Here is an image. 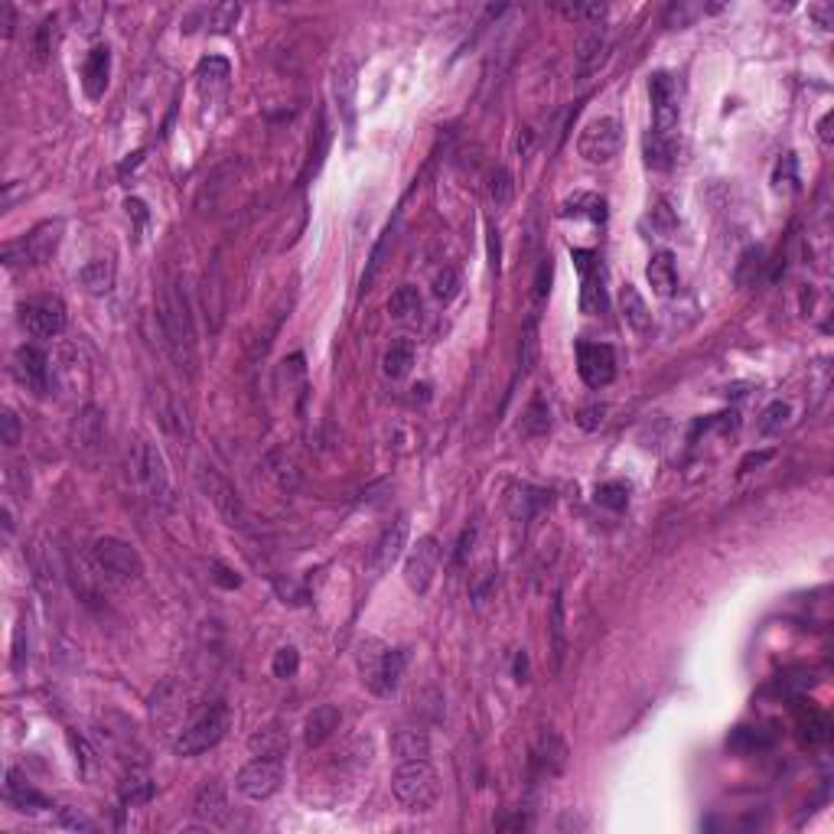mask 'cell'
<instances>
[{"instance_id": "64", "label": "cell", "mask_w": 834, "mask_h": 834, "mask_svg": "<svg viewBox=\"0 0 834 834\" xmlns=\"http://www.w3.org/2000/svg\"><path fill=\"white\" fill-rule=\"evenodd\" d=\"M489 258H493V267L499 271V232H489Z\"/></svg>"}, {"instance_id": "37", "label": "cell", "mask_w": 834, "mask_h": 834, "mask_svg": "<svg viewBox=\"0 0 834 834\" xmlns=\"http://www.w3.org/2000/svg\"><path fill=\"white\" fill-rule=\"evenodd\" d=\"M336 98H339V108L346 111V127H352V95H356V66L349 59L336 66Z\"/></svg>"}, {"instance_id": "61", "label": "cell", "mask_w": 834, "mask_h": 834, "mask_svg": "<svg viewBox=\"0 0 834 834\" xmlns=\"http://www.w3.org/2000/svg\"><path fill=\"white\" fill-rule=\"evenodd\" d=\"M831 121H834L831 111H828V115L818 121V141L825 144V147H831Z\"/></svg>"}, {"instance_id": "55", "label": "cell", "mask_w": 834, "mask_h": 834, "mask_svg": "<svg viewBox=\"0 0 834 834\" xmlns=\"http://www.w3.org/2000/svg\"><path fill=\"white\" fill-rule=\"evenodd\" d=\"M603 414H607V408H600V404H590V408H584L580 414H577V424L584 427V431H597V427L603 424Z\"/></svg>"}, {"instance_id": "1", "label": "cell", "mask_w": 834, "mask_h": 834, "mask_svg": "<svg viewBox=\"0 0 834 834\" xmlns=\"http://www.w3.org/2000/svg\"><path fill=\"white\" fill-rule=\"evenodd\" d=\"M652 95V131L645 137V160L649 167H668L675 157L678 121H681V92L678 79L668 72H655L649 82Z\"/></svg>"}, {"instance_id": "29", "label": "cell", "mask_w": 834, "mask_h": 834, "mask_svg": "<svg viewBox=\"0 0 834 834\" xmlns=\"http://www.w3.org/2000/svg\"><path fill=\"white\" fill-rule=\"evenodd\" d=\"M79 284L85 287L88 293L101 297V293H111L115 287V261L111 258H95L79 271Z\"/></svg>"}, {"instance_id": "28", "label": "cell", "mask_w": 834, "mask_h": 834, "mask_svg": "<svg viewBox=\"0 0 834 834\" xmlns=\"http://www.w3.org/2000/svg\"><path fill=\"white\" fill-rule=\"evenodd\" d=\"M619 310H623V320L633 326L635 333L645 336L652 329V313L645 307L643 293L635 291L633 284H623V291H619Z\"/></svg>"}, {"instance_id": "10", "label": "cell", "mask_w": 834, "mask_h": 834, "mask_svg": "<svg viewBox=\"0 0 834 834\" xmlns=\"http://www.w3.org/2000/svg\"><path fill=\"white\" fill-rule=\"evenodd\" d=\"M20 323L36 339H52L66 329V303L59 297H33L20 307Z\"/></svg>"}, {"instance_id": "43", "label": "cell", "mask_w": 834, "mask_h": 834, "mask_svg": "<svg viewBox=\"0 0 834 834\" xmlns=\"http://www.w3.org/2000/svg\"><path fill=\"white\" fill-rule=\"evenodd\" d=\"M522 427H525V434H532V437L548 434V431H551V408L544 404V398H534L532 404H528Z\"/></svg>"}, {"instance_id": "9", "label": "cell", "mask_w": 834, "mask_h": 834, "mask_svg": "<svg viewBox=\"0 0 834 834\" xmlns=\"http://www.w3.org/2000/svg\"><path fill=\"white\" fill-rule=\"evenodd\" d=\"M281 783H284V763L277 756H255L251 763H245L238 779H235L238 792L251 802H261V799H267V795H274L277 789H281Z\"/></svg>"}, {"instance_id": "35", "label": "cell", "mask_w": 834, "mask_h": 834, "mask_svg": "<svg viewBox=\"0 0 834 834\" xmlns=\"http://www.w3.org/2000/svg\"><path fill=\"white\" fill-rule=\"evenodd\" d=\"M388 313H392L394 320H401V323L421 320V293L411 284L398 287V291L392 293V301H388Z\"/></svg>"}, {"instance_id": "14", "label": "cell", "mask_w": 834, "mask_h": 834, "mask_svg": "<svg viewBox=\"0 0 834 834\" xmlns=\"http://www.w3.org/2000/svg\"><path fill=\"white\" fill-rule=\"evenodd\" d=\"M69 440H72V447L79 450V457H85V459L98 457L101 443H105V414H101V408L85 404V408L72 417V424H69Z\"/></svg>"}, {"instance_id": "41", "label": "cell", "mask_w": 834, "mask_h": 834, "mask_svg": "<svg viewBox=\"0 0 834 834\" xmlns=\"http://www.w3.org/2000/svg\"><path fill=\"white\" fill-rule=\"evenodd\" d=\"M799 727H802V740L811 743V746H815V743H825L828 740V730H831L828 718L821 714V710H815V708H809V714H802Z\"/></svg>"}, {"instance_id": "56", "label": "cell", "mask_w": 834, "mask_h": 834, "mask_svg": "<svg viewBox=\"0 0 834 834\" xmlns=\"http://www.w3.org/2000/svg\"><path fill=\"white\" fill-rule=\"evenodd\" d=\"M206 293H222V287H218V281H208L206 277ZM212 313V329H216L218 323H222V307L212 301H206V317Z\"/></svg>"}, {"instance_id": "34", "label": "cell", "mask_w": 834, "mask_h": 834, "mask_svg": "<svg viewBox=\"0 0 834 834\" xmlns=\"http://www.w3.org/2000/svg\"><path fill=\"white\" fill-rule=\"evenodd\" d=\"M414 366V342L411 339H394L388 349H385V375L392 378H404Z\"/></svg>"}, {"instance_id": "5", "label": "cell", "mask_w": 834, "mask_h": 834, "mask_svg": "<svg viewBox=\"0 0 834 834\" xmlns=\"http://www.w3.org/2000/svg\"><path fill=\"white\" fill-rule=\"evenodd\" d=\"M228 724H232V714H228L226 704H212L180 730V737L173 740V750L180 756H199V753L212 750L226 737Z\"/></svg>"}, {"instance_id": "47", "label": "cell", "mask_w": 834, "mask_h": 834, "mask_svg": "<svg viewBox=\"0 0 834 834\" xmlns=\"http://www.w3.org/2000/svg\"><path fill=\"white\" fill-rule=\"evenodd\" d=\"M392 238H394V228L388 226L382 232V238H378V245L372 248V258H368V267H366V274H362V293L372 287V281H375V274H378V267H382V261H385V255H388V245H392Z\"/></svg>"}, {"instance_id": "60", "label": "cell", "mask_w": 834, "mask_h": 834, "mask_svg": "<svg viewBox=\"0 0 834 834\" xmlns=\"http://www.w3.org/2000/svg\"><path fill=\"white\" fill-rule=\"evenodd\" d=\"M473 538H476V528L469 525L467 532H463V538H459V548H457V561H467V554L473 551Z\"/></svg>"}, {"instance_id": "58", "label": "cell", "mask_w": 834, "mask_h": 834, "mask_svg": "<svg viewBox=\"0 0 834 834\" xmlns=\"http://www.w3.org/2000/svg\"><path fill=\"white\" fill-rule=\"evenodd\" d=\"M655 228H659L662 235H672V232H675V218H672L668 206H659V208H655Z\"/></svg>"}, {"instance_id": "44", "label": "cell", "mask_w": 834, "mask_h": 834, "mask_svg": "<svg viewBox=\"0 0 834 834\" xmlns=\"http://www.w3.org/2000/svg\"><path fill=\"white\" fill-rule=\"evenodd\" d=\"M593 499H597V505H603V509L619 512V509L629 505V486L626 483H603V486H597Z\"/></svg>"}, {"instance_id": "62", "label": "cell", "mask_w": 834, "mask_h": 834, "mask_svg": "<svg viewBox=\"0 0 834 834\" xmlns=\"http://www.w3.org/2000/svg\"><path fill=\"white\" fill-rule=\"evenodd\" d=\"M216 580H218V584H222V587H228V590H232V587H238V584H242V580H238V574H232V570H226V568H222V564H216Z\"/></svg>"}, {"instance_id": "17", "label": "cell", "mask_w": 834, "mask_h": 834, "mask_svg": "<svg viewBox=\"0 0 834 834\" xmlns=\"http://www.w3.org/2000/svg\"><path fill=\"white\" fill-rule=\"evenodd\" d=\"M574 264H577V271H580V277H584V297H580V307H584V313L597 317V313L607 310V293H603V274L593 267V251L574 248Z\"/></svg>"}, {"instance_id": "39", "label": "cell", "mask_w": 834, "mask_h": 834, "mask_svg": "<svg viewBox=\"0 0 834 834\" xmlns=\"http://www.w3.org/2000/svg\"><path fill=\"white\" fill-rule=\"evenodd\" d=\"M56 26H59L56 17H46L40 26H36V36H33V62L36 66H42V62L52 56V46H56Z\"/></svg>"}, {"instance_id": "4", "label": "cell", "mask_w": 834, "mask_h": 834, "mask_svg": "<svg viewBox=\"0 0 834 834\" xmlns=\"http://www.w3.org/2000/svg\"><path fill=\"white\" fill-rule=\"evenodd\" d=\"M392 792L398 799L401 809L408 811H427L434 809V802L440 799V779L437 769L427 759H404L392 779Z\"/></svg>"}, {"instance_id": "40", "label": "cell", "mask_w": 834, "mask_h": 834, "mask_svg": "<svg viewBox=\"0 0 834 834\" xmlns=\"http://www.w3.org/2000/svg\"><path fill=\"white\" fill-rule=\"evenodd\" d=\"M789 417H792V408L785 404V401H773L766 411H763V417H759V434L763 437H773V434H779L785 424H789Z\"/></svg>"}, {"instance_id": "51", "label": "cell", "mask_w": 834, "mask_h": 834, "mask_svg": "<svg viewBox=\"0 0 834 834\" xmlns=\"http://www.w3.org/2000/svg\"><path fill=\"white\" fill-rule=\"evenodd\" d=\"M773 183H776V190H795V183H799V176H795V157L792 153H785L783 160H779L776 167V176H773Z\"/></svg>"}, {"instance_id": "53", "label": "cell", "mask_w": 834, "mask_h": 834, "mask_svg": "<svg viewBox=\"0 0 834 834\" xmlns=\"http://www.w3.org/2000/svg\"><path fill=\"white\" fill-rule=\"evenodd\" d=\"M0 431H4V443H7V447H17L20 443V417L14 414L10 408L0 414Z\"/></svg>"}, {"instance_id": "15", "label": "cell", "mask_w": 834, "mask_h": 834, "mask_svg": "<svg viewBox=\"0 0 834 834\" xmlns=\"http://www.w3.org/2000/svg\"><path fill=\"white\" fill-rule=\"evenodd\" d=\"M14 375L23 388L33 394H42L50 388V356L40 346H20L14 352Z\"/></svg>"}, {"instance_id": "48", "label": "cell", "mask_w": 834, "mask_h": 834, "mask_svg": "<svg viewBox=\"0 0 834 834\" xmlns=\"http://www.w3.org/2000/svg\"><path fill=\"white\" fill-rule=\"evenodd\" d=\"M238 17H242V7H238V4H216V7L206 14V26H212L216 33H226V30H232V26L238 23Z\"/></svg>"}, {"instance_id": "24", "label": "cell", "mask_w": 834, "mask_h": 834, "mask_svg": "<svg viewBox=\"0 0 834 834\" xmlns=\"http://www.w3.org/2000/svg\"><path fill=\"white\" fill-rule=\"evenodd\" d=\"M339 724H342L339 708H333V704H320V708H313V714L307 718V724H303V743H307V746H320V743H326L336 730H339Z\"/></svg>"}, {"instance_id": "22", "label": "cell", "mask_w": 834, "mask_h": 834, "mask_svg": "<svg viewBox=\"0 0 834 834\" xmlns=\"http://www.w3.org/2000/svg\"><path fill=\"white\" fill-rule=\"evenodd\" d=\"M192 811H196V818H199L202 825H226V818H228L226 789L218 783H206L199 789V795H196Z\"/></svg>"}, {"instance_id": "36", "label": "cell", "mask_w": 834, "mask_h": 834, "mask_svg": "<svg viewBox=\"0 0 834 834\" xmlns=\"http://www.w3.org/2000/svg\"><path fill=\"white\" fill-rule=\"evenodd\" d=\"M385 652H388V645L378 643V639H366V643L359 645V672H362V681H366L368 688L375 684L378 672H382Z\"/></svg>"}, {"instance_id": "33", "label": "cell", "mask_w": 834, "mask_h": 834, "mask_svg": "<svg viewBox=\"0 0 834 834\" xmlns=\"http://www.w3.org/2000/svg\"><path fill=\"white\" fill-rule=\"evenodd\" d=\"M153 799V779L141 769H134L131 776H125L121 783V805L125 809H137V805H147Z\"/></svg>"}, {"instance_id": "45", "label": "cell", "mask_w": 834, "mask_h": 834, "mask_svg": "<svg viewBox=\"0 0 834 834\" xmlns=\"http://www.w3.org/2000/svg\"><path fill=\"white\" fill-rule=\"evenodd\" d=\"M534 362H538V313H532L522 326V372H532Z\"/></svg>"}, {"instance_id": "13", "label": "cell", "mask_w": 834, "mask_h": 834, "mask_svg": "<svg viewBox=\"0 0 834 834\" xmlns=\"http://www.w3.org/2000/svg\"><path fill=\"white\" fill-rule=\"evenodd\" d=\"M199 483L202 489H206V496L212 499V505H216L218 512H222V518H226L228 525H238L245 528L248 525V512H245L242 499H238V493H235V486L228 483L226 476L218 473V469L206 467L199 473Z\"/></svg>"}, {"instance_id": "8", "label": "cell", "mask_w": 834, "mask_h": 834, "mask_svg": "<svg viewBox=\"0 0 834 834\" xmlns=\"http://www.w3.org/2000/svg\"><path fill=\"white\" fill-rule=\"evenodd\" d=\"M623 151V125L616 117H593L577 137V153L590 163H609Z\"/></svg>"}, {"instance_id": "21", "label": "cell", "mask_w": 834, "mask_h": 834, "mask_svg": "<svg viewBox=\"0 0 834 834\" xmlns=\"http://www.w3.org/2000/svg\"><path fill=\"white\" fill-rule=\"evenodd\" d=\"M534 763H538L542 773H548V776H561V773L568 769V743L561 740L554 730H542L538 746H534Z\"/></svg>"}, {"instance_id": "16", "label": "cell", "mask_w": 834, "mask_h": 834, "mask_svg": "<svg viewBox=\"0 0 834 834\" xmlns=\"http://www.w3.org/2000/svg\"><path fill=\"white\" fill-rule=\"evenodd\" d=\"M404 544H408V518L401 515L385 528L382 538H378L375 548H372V574L378 577V574H385V570H392V564L401 558Z\"/></svg>"}, {"instance_id": "38", "label": "cell", "mask_w": 834, "mask_h": 834, "mask_svg": "<svg viewBox=\"0 0 834 834\" xmlns=\"http://www.w3.org/2000/svg\"><path fill=\"white\" fill-rule=\"evenodd\" d=\"M251 750L258 753V756H284L287 753V734L284 730H277V727H264V730H258V734L251 737Z\"/></svg>"}, {"instance_id": "20", "label": "cell", "mask_w": 834, "mask_h": 834, "mask_svg": "<svg viewBox=\"0 0 834 834\" xmlns=\"http://www.w3.org/2000/svg\"><path fill=\"white\" fill-rule=\"evenodd\" d=\"M7 802L17 811H30V815H36V811H42V809H52L50 799L36 792L33 785H30V779H26L20 769H7Z\"/></svg>"}, {"instance_id": "2", "label": "cell", "mask_w": 834, "mask_h": 834, "mask_svg": "<svg viewBox=\"0 0 834 834\" xmlns=\"http://www.w3.org/2000/svg\"><path fill=\"white\" fill-rule=\"evenodd\" d=\"M157 317H160V329H163V342H167L170 359L180 368H186V372H192V366H196V329H192L186 281L180 274L170 277V284L163 287Z\"/></svg>"}, {"instance_id": "46", "label": "cell", "mask_w": 834, "mask_h": 834, "mask_svg": "<svg viewBox=\"0 0 834 834\" xmlns=\"http://www.w3.org/2000/svg\"><path fill=\"white\" fill-rule=\"evenodd\" d=\"M558 10L574 23H600L607 17V4H561Z\"/></svg>"}, {"instance_id": "25", "label": "cell", "mask_w": 834, "mask_h": 834, "mask_svg": "<svg viewBox=\"0 0 834 834\" xmlns=\"http://www.w3.org/2000/svg\"><path fill=\"white\" fill-rule=\"evenodd\" d=\"M404 665H408V649H388L385 652L382 672H378L375 684H372L368 691L378 694V698L394 694L398 691V684H401V675H404Z\"/></svg>"}, {"instance_id": "52", "label": "cell", "mask_w": 834, "mask_h": 834, "mask_svg": "<svg viewBox=\"0 0 834 834\" xmlns=\"http://www.w3.org/2000/svg\"><path fill=\"white\" fill-rule=\"evenodd\" d=\"M551 274H554V264H551V258H544L538 264V274H534V303H544V297L551 293Z\"/></svg>"}, {"instance_id": "54", "label": "cell", "mask_w": 834, "mask_h": 834, "mask_svg": "<svg viewBox=\"0 0 834 834\" xmlns=\"http://www.w3.org/2000/svg\"><path fill=\"white\" fill-rule=\"evenodd\" d=\"M76 17H79V23L92 33L95 26H98V20L105 17V7H101V4H82V7H76Z\"/></svg>"}, {"instance_id": "19", "label": "cell", "mask_w": 834, "mask_h": 834, "mask_svg": "<svg viewBox=\"0 0 834 834\" xmlns=\"http://www.w3.org/2000/svg\"><path fill=\"white\" fill-rule=\"evenodd\" d=\"M544 505H548V493L538 489V486L512 483L509 493H505V509H509V515L515 518V522H528V518L538 515Z\"/></svg>"}, {"instance_id": "3", "label": "cell", "mask_w": 834, "mask_h": 834, "mask_svg": "<svg viewBox=\"0 0 834 834\" xmlns=\"http://www.w3.org/2000/svg\"><path fill=\"white\" fill-rule=\"evenodd\" d=\"M127 473L134 486L141 489L157 509H173V479H170L167 459L151 440H134L127 447Z\"/></svg>"}, {"instance_id": "23", "label": "cell", "mask_w": 834, "mask_h": 834, "mask_svg": "<svg viewBox=\"0 0 834 834\" xmlns=\"http://www.w3.org/2000/svg\"><path fill=\"white\" fill-rule=\"evenodd\" d=\"M108 76H111V50L108 46H95L85 59V72H82V85L88 98H101L105 88H108Z\"/></svg>"}, {"instance_id": "42", "label": "cell", "mask_w": 834, "mask_h": 834, "mask_svg": "<svg viewBox=\"0 0 834 834\" xmlns=\"http://www.w3.org/2000/svg\"><path fill=\"white\" fill-rule=\"evenodd\" d=\"M512 192H515L512 173L505 167H496L493 176H489V199H493V206L496 208H505L512 202Z\"/></svg>"}, {"instance_id": "12", "label": "cell", "mask_w": 834, "mask_h": 834, "mask_svg": "<svg viewBox=\"0 0 834 834\" xmlns=\"http://www.w3.org/2000/svg\"><path fill=\"white\" fill-rule=\"evenodd\" d=\"M577 372L590 388H603L616 378V356L607 342H577Z\"/></svg>"}, {"instance_id": "50", "label": "cell", "mask_w": 834, "mask_h": 834, "mask_svg": "<svg viewBox=\"0 0 834 834\" xmlns=\"http://www.w3.org/2000/svg\"><path fill=\"white\" fill-rule=\"evenodd\" d=\"M457 287H459V277H457V271L453 267H443L440 274L434 277V297L437 301H453V293H457Z\"/></svg>"}, {"instance_id": "11", "label": "cell", "mask_w": 834, "mask_h": 834, "mask_svg": "<svg viewBox=\"0 0 834 834\" xmlns=\"http://www.w3.org/2000/svg\"><path fill=\"white\" fill-rule=\"evenodd\" d=\"M437 568H440V542H437L434 534H424L411 548L408 561H404V580H408V587L414 593H427Z\"/></svg>"}, {"instance_id": "49", "label": "cell", "mask_w": 834, "mask_h": 834, "mask_svg": "<svg viewBox=\"0 0 834 834\" xmlns=\"http://www.w3.org/2000/svg\"><path fill=\"white\" fill-rule=\"evenodd\" d=\"M297 668H301V652L293 649V645H281V649L274 652L271 672H274L277 678H293L297 675Z\"/></svg>"}, {"instance_id": "63", "label": "cell", "mask_w": 834, "mask_h": 834, "mask_svg": "<svg viewBox=\"0 0 834 834\" xmlns=\"http://www.w3.org/2000/svg\"><path fill=\"white\" fill-rule=\"evenodd\" d=\"M515 678H518L522 684L528 681V655H525V649H522V652L515 655Z\"/></svg>"}, {"instance_id": "32", "label": "cell", "mask_w": 834, "mask_h": 834, "mask_svg": "<svg viewBox=\"0 0 834 834\" xmlns=\"http://www.w3.org/2000/svg\"><path fill=\"white\" fill-rule=\"evenodd\" d=\"M392 750L398 753L401 759H427L431 753V737L417 727H404L398 734L392 737Z\"/></svg>"}, {"instance_id": "6", "label": "cell", "mask_w": 834, "mask_h": 834, "mask_svg": "<svg viewBox=\"0 0 834 834\" xmlns=\"http://www.w3.org/2000/svg\"><path fill=\"white\" fill-rule=\"evenodd\" d=\"M92 564L108 580H141L144 574V561L137 548L121 542V538H98L92 544Z\"/></svg>"}, {"instance_id": "59", "label": "cell", "mask_w": 834, "mask_h": 834, "mask_svg": "<svg viewBox=\"0 0 834 834\" xmlns=\"http://www.w3.org/2000/svg\"><path fill=\"white\" fill-rule=\"evenodd\" d=\"M62 825H69V828H85V831H92V821L88 818H82V815H76L72 809H62Z\"/></svg>"}, {"instance_id": "30", "label": "cell", "mask_w": 834, "mask_h": 834, "mask_svg": "<svg viewBox=\"0 0 834 834\" xmlns=\"http://www.w3.org/2000/svg\"><path fill=\"white\" fill-rule=\"evenodd\" d=\"M228 76H232V66H228V59L206 56L199 62V69H196V85H199L202 95H212V92H218V88H226Z\"/></svg>"}, {"instance_id": "57", "label": "cell", "mask_w": 834, "mask_h": 834, "mask_svg": "<svg viewBox=\"0 0 834 834\" xmlns=\"http://www.w3.org/2000/svg\"><path fill=\"white\" fill-rule=\"evenodd\" d=\"M809 14L818 20V26H825V30L834 26V4H815V7H809Z\"/></svg>"}, {"instance_id": "7", "label": "cell", "mask_w": 834, "mask_h": 834, "mask_svg": "<svg viewBox=\"0 0 834 834\" xmlns=\"http://www.w3.org/2000/svg\"><path fill=\"white\" fill-rule=\"evenodd\" d=\"M59 238H62V222H42V226H36L26 238L4 245V264L7 267L46 264V261L56 255Z\"/></svg>"}, {"instance_id": "18", "label": "cell", "mask_w": 834, "mask_h": 834, "mask_svg": "<svg viewBox=\"0 0 834 834\" xmlns=\"http://www.w3.org/2000/svg\"><path fill=\"white\" fill-rule=\"evenodd\" d=\"M609 52V36H607V26L593 23L590 33L580 40V46H577V79H587L593 76L597 69L603 66V59H607Z\"/></svg>"}, {"instance_id": "31", "label": "cell", "mask_w": 834, "mask_h": 834, "mask_svg": "<svg viewBox=\"0 0 834 834\" xmlns=\"http://www.w3.org/2000/svg\"><path fill=\"white\" fill-rule=\"evenodd\" d=\"M30 564H33V577H36V584H40V590L56 593L59 564H56V558H52V551L42 542H36L33 548H30Z\"/></svg>"}, {"instance_id": "26", "label": "cell", "mask_w": 834, "mask_h": 834, "mask_svg": "<svg viewBox=\"0 0 834 834\" xmlns=\"http://www.w3.org/2000/svg\"><path fill=\"white\" fill-rule=\"evenodd\" d=\"M548 633H551V659H554V672L564 662L568 652V613H564V593H554L551 600V616H548Z\"/></svg>"}, {"instance_id": "27", "label": "cell", "mask_w": 834, "mask_h": 834, "mask_svg": "<svg viewBox=\"0 0 834 834\" xmlns=\"http://www.w3.org/2000/svg\"><path fill=\"white\" fill-rule=\"evenodd\" d=\"M645 277H649L652 291L659 293V297H672L678 287V267H675V258H672V251H659V255L649 261V267H645Z\"/></svg>"}]
</instances>
